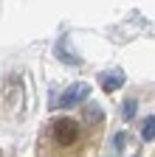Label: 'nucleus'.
Instances as JSON below:
<instances>
[{
    "mask_svg": "<svg viewBox=\"0 0 155 157\" xmlns=\"http://www.w3.org/2000/svg\"><path fill=\"white\" fill-rule=\"evenodd\" d=\"M102 132V112L90 109L88 118L59 115L43 129L40 137V157H90L99 149Z\"/></svg>",
    "mask_w": 155,
    "mask_h": 157,
    "instance_id": "nucleus-1",
    "label": "nucleus"
},
{
    "mask_svg": "<svg viewBox=\"0 0 155 157\" xmlns=\"http://www.w3.org/2000/svg\"><path fill=\"white\" fill-rule=\"evenodd\" d=\"M141 137H144V140H155V118H147V121H144Z\"/></svg>",
    "mask_w": 155,
    "mask_h": 157,
    "instance_id": "nucleus-2",
    "label": "nucleus"
},
{
    "mask_svg": "<svg viewBox=\"0 0 155 157\" xmlns=\"http://www.w3.org/2000/svg\"><path fill=\"white\" fill-rule=\"evenodd\" d=\"M116 84H121V76H113V78H104V90H113Z\"/></svg>",
    "mask_w": 155,
    "mask_h": 157,
    "instance_id": "nucleus-3",
    "label": "nucleus"
}]
</instances>
